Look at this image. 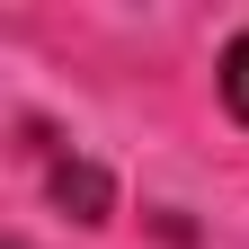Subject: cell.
Here are the masks:
<instances>
[{
  "mask_svg": "<svg viewBox=\"0 0 249 249\" xmlns=\"http://www.w3.org/2000/svg\"><path fill=\"white\" fill-rule=\"evenodd\" d=\"M223 107L249 124V36H231V45H223Z\"/></svg>",
  "mask_w": 249,
  "mask_h": 249,
  "instance_id": "6da1fadb",
  "label": "cell"
}]
</instances>
